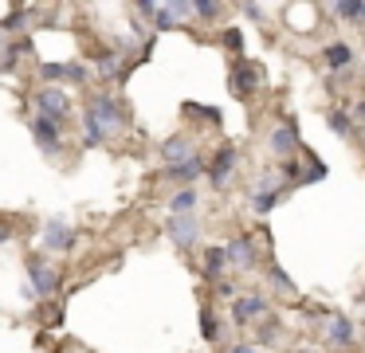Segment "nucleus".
Listing matches in <instances>:
<instances>
[{
	"instance_id": "7c9ffc66",
	"label": "nucleus",
	"mask_w": 365,
	"mask_h": 353,
	"mask_svg": "<svg viewBox=\"0 0 365 353\" xmlns=\"http://www.w3.org/2000/svg\"><path fill=\"white\" fill-rule=\"evenodd\" d=\"M244 16H252V20H259V16H263V8H259V4H244Z\"/></svg>"
},
{
	"instance_id": "6e6552de",
	"label": "nucleus",
	"mask_w": 365,
	"mask_h": 353,
	"mask_svg": "<svg viewBox=\"0 0 365 353\" xmlns=\"http://www.w3.org/2000/svg\"><path fill=\"white\" fill-rule=\"evenodd\" d=\"M263 314H267V298H259V295H244L232 302V322L236 326H247V322L263 318Z\"/></svg>"
},
{
	"instance_id": "39448f33",
	"label": "nucleus",
	"mask_w": 365,
	"mask_h": 353,
	"mask_svg": "<svg viewBox=\"0 0 365 353\" xmlns=\"http://www.w3.org/2000/svg\"><path fill=\"white\" fill-rule=\"evenodd\" d=\"M279 200H283V188H279L275 173H263V177L255 180V188H252V208L259 212V216H267Z\"/></svg>"
},
{
	"instance_id": "393cba45",
	"label": "nucleus",
	"mask_w": 365,
	"mask_h": 353,
	"mask_svg": "<svg viewBox=\"0 0 365 353\" xmlns=\"http://www.w3.org/2000/svg\"><path fill=\"white\" fill-rule=\"evenodd\" d=\"M95 63H98V71H103V75H114V71H118V55H114V51H103Z\"/></svg>"
},
{
	"instance_id": "4468645a",
	"label": "nucleus",
	"mask_w": 365,
	"mask_h": 353,
	"mask_svg": "<svg viewBox=\"0 0 365 353\" xmlns=\"http://www.w3.org/2000/svg\"><path fill=\"white\" fill-rule=\"evenodd\" d=\"M161 157H165V165H181L189 157H197V145H192V138H169L161 145Z\"/></svg>"
},
{
	"instance_id": "20e7f679",
	"label": "nucleus",
	"mask_w": 365,
	"mask_h": 353,
	"mask_svg": "<svg viewBox=\"0 0 365 353\" xmlns=\"http://www.w3.org/2000/svg\"><path fill=\"white\" fill-rule=\"evenodd\" d=\"M165 235H169V240H173L181 251H192V247H197V240H200V224H197V216H169Z\"/></svg>"
},
{
	"instance_id": "7ed1b4c3",
	"label": "nucleus",
	"mask_w": 365,
	"mask_h": 353,
	"mask_svg": "<svg viewBox=\"0 0 365 353\" xmlns=\"http://www.w3.org/2000/svg\"><path fill=\"white\" fill-rule=\"evenodd\" d=\"M299 145H302V141H299V122H294V118H283V122L271 130V138H267V149L275 157H283V161L299 153Z\"/></svg>"
},
{
	"instance_id": "f03ea898",
	"label": "nucleus",
	"mask_w": 365,
	"mask_h": 353,
	"mask_svg": "<svg viewBox=\"0 0 365 353\" xmlns=\"http://www.w3.org/2000/svg\"><path fill=\"white\" fill-rule=\"evenodd\" d=\"M36 110H40V118H48V122H67V114H71V94L59 91V86H43L40 94H36Z\"/></svg>"
},
{
	"instance_id": "aec40b11",
	"label": "nucleus",
	"mask_w": 365,
	"mask_h": 353,
	"mask_svg": "<svg viewBox=\"0 0 365 353\" xmlns=\"http://www.w3.org/2000/svg\"><path fill=\"white\" fill-rule=\"evenodd\" d=\"M20 55H32V39H16L12 47H4V59H0V71L16 67V59H20Z\"/></svg>"
},
{
	"instance_id": "9b49d317",
	"label": "nucleus",
	"mask_w": 365,
	"mask_h": 353,
	"mask_svg": "<svg viewBox=\"0 0 365 353\" xmlns=\"http://www.w3.org/2000/svg\"><path fill=\"white\" fill-rule=\"evenodd\" d=\"M32 138L40 141V149H43L48 157L56 153L59 141H63V138H59V126H56V122H48V118H40V114L32 118Z\"/></svg>"
},
{
	"instance_id": "0eeeda50",
	"label": "nucleus",
	"mask_w": 365,
	"mask_h": 353,
	"mask_svg": "<svg viewBox=\"0 0 365 353\" xmlns=\"http://www.w3.org/2000/svg\"><path fill=\"white\" fill-rule=\"evenodd\" d=\"M71 243H75L71 224H67L63 216H51L48 227H43V247L48 251H71Z\"/></svg>"
},
{
	"instance_id": "f8f14e48",
	"label": "nucleus",
	"mask_w": 365,
	"mask_h": 353,
	"mask_svg": "<svg viewBox=\"0 0 365 353\" xmlns=\"http://www.w3.org/2000/svg\"><path fill=\"white\" fill-rule=\"evenodd\" d=\"M28 279H32L36 295H51V290L59 287V275L51 271L48 263H40V259H32V263H28Z\"/></svg>"
},
{
	"instance_id": "cd10ccee",
	"label": "nucleus",
	"mask_w": 365,
	"mask_h": 353,
	"mask_svg": "<svg viewBox=\"0 0 365 353\" xmlns=\"http://www.w3.org/2000/svg\"><path fill=\"white\" fill-rule=\"evenodd\" d=\"M283 177L287 180H299V185H302V169H299V161H294V157H287V161H283Z\"/></svg>"
},
{
	"instance_id": "1a4fd4ad",
	"label": "nucleus",
	"mask_w": 365,
	"mask_h": 353,
	"mask_svg": "<svg viewBox=\"0 0 365 353\" xmlns=\"http://www.w3.org/2000/svg\"><path fill=\"white\" fill-rule=\"evenodd\" d=\"M224 255H228V263H236L240 271H252V263H255V243H252V235H236V240L224 247Z\"/></svg>"
},
{
	"instance_id": "c756f323",
	"label": "nucleus",
	"mask_w": 365,
	"mask_h": 353,
	"mask_svg": "<svg viewBox=\"0 0 365 353\" xmlns=\"http://www.w3.org/2000/svg\"><path fill=\"white\" fill-rule=\"evenodd\" d=\"M189 110H197V114H205L208 122H220V110H216V106H189Z\"/></svg>"
},
{
	"instance_id": "5701e85b",
	"label": "nucleus",
	"mask_w": 365,
	"mask_h": 353,
	"mask_svg": "<svg viewBox=\"0 0 365 353\" xmlns=\"http://www.w3.org/2000/svg\"><path fill=\"white\" fill-rule=\"evenodd\" d=\"M24 16H28V8H12L9 16H4V20H0V28H9V31H16V28H24Z\"/></svg>"
},
{
	"instance_id": "b1692460",
	"label": "nucleus",
	"mask_w": 365,
	"mask_h": 353,
	"mask_svg": "<svg viewBox=\"0 0 365 353\" xmlns=\"http://www.w3.org/2000/svg\"><path fill=\"white\" fill-rule=\"evenodd\" d=\"M192 16H205V20H212V16H220V4H212V0H197V4H192Z\"/></svg>"
},
{
	"instance_id": "f257e3e1",
	"label": "nucleus",
	"mask_w": 365,
	"mask_h": 353,
	"mask_svg": "<svg viewBox=\"0 0 365 353\" xmlns=\"http://www.w3.org/2000/svg\"><path fill=\"white\" fill-rule=\"evenodd\" d=\"M122 126H126V110H122V102L114 98V94L98 91L95 98H91L87 114H83V145H91V149L106 145Z\"/></svg>"
},
{
	"instance_id": "423d86ee",
	"label": "nucleus",
	"mask_w": 365,
	"mask_h": 353,
	"mask_svg": "<svg viewBox=\"0 0 365 353\" xmlns=\"http://www.w3.org/2000/svg\"><path fill=\"white\" fill-rule=\"evenodd\" d=\"M197 177H205V157H189V161H181V165H165L161 169V180H177V185H185V188H192V180Z\"/></svg>"
},
{
	"instance_id": "bb28decb",
	"label": "nucleus",
	"mask_w": 365,
	"mask_h": 353,
	"mask_svg": "<svg viewBox=\"0 0 365 353\" xmlns=\"http://www.w3.org/2000/svg\"><path fill=\"white\" fill-rule=\"evenodd\" d=\"M271 282L275 287H283V290H294V282H291V275L283 271V267H271Z\"/></svg>"
},
{
	"instance_id": "ddd939ff",
	"label": "nucleus",
	"mask_w": 365,
	"mask_h": 353,
	"mask_svg": "<svg viewBox=\"0 0 365 353\" xmlns=\"http://www.w3.org/2000/svg\"><path fill=\"white\" fill-rule=\"evenodd\" d=\"M326 345H330V349H349V345H354V322H349L346 314L330 318V334H326Z\"/></svg>"
},
{
	"instance_id": "9d476101",
	"label": "nucleus",
	"mask_w": 365,
	"mask_h": 353,
	"mask_svg": "<svg viewBox=\"0 0 365 353\" xmlns=\"http://www.w3.org/2000/svg\"><path fill=\"white\" fill-rule=\"evenodd\" d=\"M228 78H232V91H236L240 98H244V94H252L255 86H259V71H255L247 59L232 63V75H228Z\"/></svg>"
},
{
	"instance_id": "c85d7f7f",
	"label": "nucleus",
	"mask_w": 365,
	"mask_h": 353,
	"mask_svg": "<svg viewBox=\"0 0 365 353\" xmlns=\"http://www.w3.org/2000/svg\"><path fill=\"white\" fill-rule=\"evenodd\" d=\"M224 47H232V51H240V47H244V36H240L236 28H228V31H224Z\"/></svg>"
},
{
	"instance_id": "4be33fe9",
	"label": "nucleus",
	"mask_w": 365,
	"mask_h": 353,
	"mask_svg": "<svg viewBox=\"0 0 365 353\" xmlns=\"http://www.w3.org/2000/svg\"><path fill=\"white\" fill-rule=\"evenodd\" d=\"M334 12H338L341 20H354V24L365 20V4H357V0H341V4H334Z\"/></svg>"
},
{
	"instance_id": "dca6fc26",
	"label": "nucleus",
	"mask_w": 365,
	"mask_h": 353,
	"mask_svg": "<svg viewBox=\"0 0 365 353\" xmlns=\"http://www.w3.org/2000/svg\"><path fill=\"white\" fill-rule=\"evenodd\" d=\"M322 59L330 63L334 71H341V67H349V63H354V47H349V44H330L322 51Z\"/></svg>"
},
{
	"instance_id": "a878e982",
	"label": "nucleus",
	"mask_w": 365,
	"mask_h": 353,
	"mask_svg": "<svg viewBox=\"0 0 365 353\" xmlns=\"http://www.w3.org/2000/svg\"><path fill=\"white\" fill-rule=\"evenodd\" d=\"M40 78H43V83H56V78H63V63H43V67H40Z\"/></svg>"
},
{
	"instance_id": "412c9836",
	"label": "nucleus",
	"mask_w": 365,
	"mask_h": 353,
	"mask_svg": "<svg viewBox=\"0 0 365 353\" xmlns=\"http://www.w3.org/2000/svg\"><path fill=\"white\" fill-rule=\"evenodd\" d=\"M200 334H205V342H220V326H216L212 306H205V310H200Z\"/></svg>"
},
{
	"instance_id": "2eb2a0df",
	"label": "nucleus",
	"mask_w": 365,
	"mask_h": 353,
	"mask_svg": "<svg viewBox=\"0 0 365 353\" xmlns=\"http://www.w3.org/2000/svg\"><path fill=\"white\" fill-rule=\"evenodd\" d=\"M232 165H236V149H232V145H220V153H216V161H212V185H216V188L228 185Z\"/></svg>"
},
{
	"instance_id": "a211bd4d",
	"label": "nucleus",
	"mask_w": 365,
	"mask_h": 353,
	"mask_svg": "<svg viewBox=\"0 0 365 353\" xmlns=\"http://www.w3.org/2000/svg\"><path fill=\"white\" fill-rule=\"evenodd\" d=\"M224 267H228V255H224V247H208V251H205V279H220Z\"/></svg>"
},
{
	"instance_id": "6ab92c4d",
	"label": "nucleus",
	"mask_w": 365,
	"mask_h": 353,
	"mask_svg": "<svg viewBox=\"0 0 365 353\" xmlns=\"http://www.w3.org/2000/svg\"><path fill=\"white\" fill-rule=\"evenodd\" d=\"M326 126H330L338 138H354V118H349L346 110H330V114H326Z\"/></svg>"
},
{
	"instance_id": "2f4dec72",
	"label": "nucleus",
	"mask_w": 365,
	"mask_h": 353,
	"mask_svg": "<svg viewBox=\"0 0 365 353\" xmlns=\"http://www.w3.org/2000/svg\"><path fill=\"white\" fill-rule=\"evenodd\" d=\"M228 353H259V349H252V345H232Z\"/></svg>"
},
{
	"instance_id": "473e14b6",
	"label": "nucleus",
	"mask_w": 365,
	"mask_h": 353,
	"mask_svg": "<svg viewBox=\"0 0 365 353\" xmlns=\"http://www.w3.org/2000/svg\"><path fill=\"white\" fill-rule=\"evenodd\" d=\"M357 118H365V98H361V102H357Z\"/></svg>"
},
{
	"instance_id": "f3484780",
	"label": "nucleus",
	"mask_w": 365,
	"mask_h": 353,
	"mask_svg": "<svg viewBox=\"0 0 365 353\" xmlns=\"http://www.w3.org/2000/svg\"><path fill=\"white\" fill-rule=\"evenodd\" d=\"M192 208H197V188H181V193L169 200V212H173V216H192Z\"/></svg>"
}]
</instances>
